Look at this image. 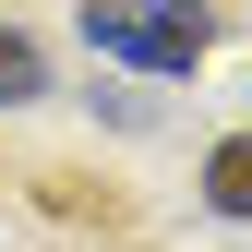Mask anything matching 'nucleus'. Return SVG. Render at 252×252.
I'll return each mask as SVG.
<instances>
[{
    "instance_id": "nucleus-1",
    "label": "nucleus",
    "mask_w": 252,
    "mask_h": 252,
    "mask_svg": "<svg viewBox=\"0 0 252 252\" xmlns=\"http://www.w3.org/2000/svg\"><path fill=\"white\" fill-rule=\"evenodd\" d=\"M84 36L108 60H144V72H192L216 24H204V0H144V12L132 0H84Z\"/></svg>"
},
{
    "instance_id": "nucleus-2",
    "label": "nucleus",
    "mask_w": 252,
    "mask_h": 252,
    "mask_svg": "<svg viewBox=\"0 0 252 252\" xmlns=\"http://www.w3.org/2000/svg\"><path fill=\"white\" fill-rule=\"evenodd\" d=\"M204 204L216 216H252V132H228V144L204 156Z\"/></svg>"
},
{
    "instance_id": "nucleus-3",
    "label": "nucleus",
    "mask_w": 252,
    "mask_h": 252,
    "mask_svg": "<svg viewBox=\"0 0 252 252\" xmlns=\"http://www.w3.org/2000/svg\"><path fill=\"white\" fill-rule=\"evenodd\" d=\"M24 96H48V60H36V36L0 24V108H24Z\"/></svg>"
}]
</instances>
